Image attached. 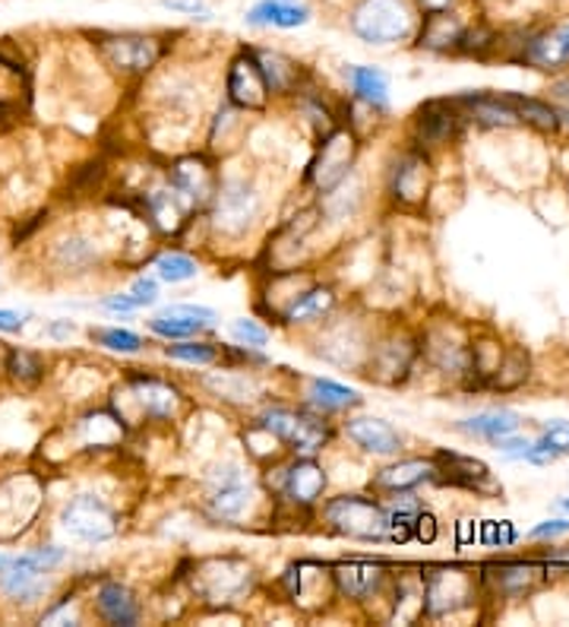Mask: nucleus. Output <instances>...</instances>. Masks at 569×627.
Returning <instances> with one entry per match:
<instances>
[{
	"instance_id": "nucleus-1",
	"label": "nucleus",
	"mask_w": 569,
	"mask_h": 627,
	"mask_svg": "<svg viewBox=\"0 0 569 627\" xmlns=\"http://www.w3.org/2000/svg\"><path fill=\"white\" fill-rule=\"evenodd\" d=\"M270 216V190L256 168H231L222 163V178L215 187L212 203L200 216L203 226V251H241L256 238Z\"/></svg>"
},
{
	"instance_id": "nucleus-2",
	"label": "nucleus",
	"mask_w": 569,
	"mask_h": 627,
	"mask_svg": "<svg viewBox=\"0 0 569 627\" xmlns=\"http://www.w3.org/2000/svg\"><path fill=\"white\" fill-rule=\"evenodd\" d=\"M105 403L130 428V435L149 425H175L187 412H193L190 390L181 380L152 368H127L117 374V380H112L105 394Z\"/></svg>"
},
{
	"instance_id": "nucleus-3",
	"label": "nucleus",
	"mask_w": 569,
	"mask_h": 627,
	"mask_svg": "<svg viewBox=\"0 0 569 627\" xmlns=\"http://www.w3.org/2000/svg\"><path fill=\"white\" fill-rule=\"evenodd\" d=\"M175 581L183 583L187 596L197 603L200 612L231 615L260 593V567L247 555L222 552V555L190 557Z\"/></svg>"
},
{
	"instance_id": "nucleus-4",
	"label": "nucleus",
	"mask_w": 569,
	"mask_h": 627,
	"mask_svg": "<svg viewBox=\"0 0 569 627\" xmlns=\"http://www.w3.org/2000/svg\"><path fill=\"white\" fill-rule=\"evenodd\" d=\"M89 39V48L95 51L98 64L105 73H112L117 83L139 86L146 76L178 51L181 42H175L183 32L171 29H89L83 32Z\"/></svg>"
},
{
	"instance_id": "nucleus-5",
	"label": "nucleus",
	"mask_w": 569,
	"mask_h": 627,
	"mask_svg": "<svg viewBox=\"0 0 569 627\" xmlns=\"http://www.w3.org/2000/svg\"><path fill=\"white\" fill-rule=\"evenodd\" d=\"M377 326L380 324L373 321V314L365 304L341 302L326 321H319L307 333H301V339L307 343V352L323 365L361 374Z\"/></svg>"
},
{
	"instance_id": "nucleus-6",
	"label": "nucleus",
	"mask_w": 569,
	"mask_h": 627,
	"mask_svg": "<svg viewBox=\"0 0 569 627\" xmlns=\"http://www.w3.org/2000/svg\"><path fill=\"white\" fill-rule=\"evenodd\" d=\"M251 418L282 443L288 457H323L339 438V421L304 403L266 399L253 409Z\"/></svg>"
},
{
	"instance_id": "nucleus-7",
	"label": "nucleus",
	"mask_w": 569,
	"mask_h": 627,
	"mask_svg": "<svg viewBox=\"0 0 569 627\" xmlns=\"http://www.w3.org/2000/svg\"><path fill=\"white\" fill-rule=\"evenodd\" d=\"M263 488L273 498V513L292 516H317V508L326 501L333 476L319 457H282L263 466ZM273 520V516H270Z\"/></svg>"
},
{
	"instance_id": "nucleus-8",
	"label": "nucleus",
	"mask_w": 569,
	"mask_h": 627,
	"mask_svg": "<svg viewBox=\"0 0 569 627\" xmlns=\"http://www.w3.org/2000/svg\"><path fill=\"white\" fill-rule=\"evenodd\" d=\"M345 29L367 48H402L414 42L421 13L411 0H345Z\"/></svg>"
},
{
	"instance_id": "nucleus-9",
	"label": "nucleus",
	"mask_w": 569,
	"mask_h": 627,
	"mask_svg": "<svg viewBox=\"0 0 569 627\" xmlns=\"http://www.w3.org/2000/svg\"><path fill=\"white\" fill-rule=\"evenodd\" d=\"M314 520L333 539L358 545H387V508L373 491H339L333 498L326 494Z\"/></svg>"
},
{
	"instance_id": "nucleus-10",
	"label": "nucleus",
	"mask_w": 569,
	"mask_h": 627,
	"mask_svg": "<svg viewBox=\"0 0 569 627\" xmlns=\"http://www.w3.org/2000/svg\"><path fill=\"white\" fill-rule=\"evenodd\" d=\"M112 248L86 226H70L42 244V267L57 282H89L112 267Z\"/></svg>"
},
{
	"instance_id": "nucleus-11",
	"label": "nucleus",
	"mask_w": 569,
	"mask_h": 627,
	"mask_svg": "<svg viewBox=\"0 0 569 627\" xmlns=\"http://www.w3.org/2000/svg\"><path fill=\"white\" fill-rule=\"evenodd\" d=\"M57 530L70 539L73 545H108L124 530V516L117 511L108 494L98 491H76L57 508Z\"/></svg>"
},
{
	"instance_id": "nucleus-12",
	"label": "nucleus",
	"mask_w": 569,
	"mask_h": 627,
	"mask_svg": "<svg viewBox=\"0 0 569 627\" xmlns=\"http://www.w3.org/2000/svg\"><path fill=\"white\" fill-rule=\"evenodd\" d=\"M418 362H421V348H418V333L414 330H405L399 324L377 326L365 368H361L358 377H365L367 384H373V387L399 390L414 377Z\"/></svg>"
},
{
	"instance_id": "nucleus-13",
	"label": "nucleus",
	"mask_w": 569,
	"mask_h": 627,
	"mask_svg": "<svg viewBox=\"0 0 569 627\" xmlns=\"http://www.w3.org/2000/svg\"><path fill=\"white\" fill-rule=\"evenodd\" d=\"M48 504L45 479L35 469L7 472L0 479V545H13L32 533Z\"/></svg>"
},
{
	"instance_id": "nucleus-14",
	"label": "nucleus",
	"mask_w": 569,
	"mask_h": 627,
	"mask_svg": "<svg viewBox=\"0 0 569 627\" xmlns=\"http://www.w3.org/2000/svg\"><path fill=\"white\" fill-rule=\"evenodd\" d=\"M361 153H365V139L341 121L333 134H326L314 143V153H310V159L304 165V175H301V187L310 190L314 197L329 194L361 165Z\"/></svg>"
},
{
	"instance_id": "nucleus-15",
	"label": "nucleus",
	"mask_w": 569,
	"mask_h": 627,
	"mask_svg": "<svg viewBox=\"0 0 569 627\" xmlns=\"http://www.w3.org/2000/svg\"><path fill=\"white\" fill-rule=\"evenodd\" d=\"M421 618H446L478 599L481 574L459 564H421Z\"/></svg>"
},
{
	"instance_id": "nucleus-16",
	"label": "nucleus",
	"mask_w": 569,
	"mask_h": 627,
	"mask_svg": "<svg viewBox=\"0 0 569 627\" xmlns=\"http://www.w3.org/2000/svg\"><path fill=\"white\" fill-rule=\"evenodd\" d=\"M161 175H165L168 187L178 194L183 207L190 209V216H203L206 207L215 197V187L222 178V163L215 156H209L203 146H197V149L171 156L161 168Z\"/></svg>"
},
{
	"instance_id": "nucleus-17",
	"label": "nucleus",
	"mask_w": 569,
	"mask_h": 627,
	"mask_svg": "<svg viewBox=\"0 0 569 627\" xmlns=\"http://www.w3.org/2000/svg\"><path fill=\"white\" fill-rule=\"evenodd\" d=\"M275 586L282 589V599H288L304 615H323L329 612V605L339 603V593L333 583V561L297 557L278 574Z\"/></svg>"
},
{
	"instance_id": "nucleus-18",
	"label": "nucleus",
	"mask_w": 569,
	"mask_h": 627,
	"mask_svg": "<svg viewBox=\"0 0 569 627\" xmlns=\"http://www.w3.org/2000/svg\"><path fill=\"white\" fill-rule=\"evenodd\" d=\"M433 156L414 149V146H402L389 156L387 168H383V194L396 209L402 212H418L428 203L433 187Z\"/></svg>"
},
{
	"instance_id": "nucleus-19",
	"label": "nucleus",
	"mask_w": 569,
	"mask_h": 627,
	"mask_svg": "<svg viewBox=\"0 0 569 627\" xmlns=\"http://www.w3.org/2000/svg\"><path fill=\"white\" fill-rule=\"evenodd\" d=\"M206 516L219 526H251V523H270L273 516V498L260 479H244L234 485L209 488L203 501Z\"/></svg>"
},
{
	"instance_id": "nucleus-20",
	"label": "nucleus",
	"mask_w": 569,
	"mask_h": 627,
	"mask_svg": "<svg viewBox=\"0 0 569 627\" xmlns=\"http://www.w3.org/2000/svg\"><path fill=\"white\" fill-rule=\"evenodd\" d=\"M222 98L244 115L270 117L275 102L251 45H238L222 61Z\"/></svg>"
},
{
	"instance_id": "nucleus-21",
	"label": "nucleus",
	"mask_w": 569,
	"mask_h": 627,
	"mask_svg": "<svg viewBox=\"0 0 569 627\" xmlns=\"http://www.w3.org/2000/svg\"><path fill=\"white\" fill-rule=\"evenodd\" d=\"M396 564L383 557H339L333 561V583L339 603L367 608L373 603H389V589L396 581Z\"/></svg>"
},
{
	"instance_id": "nucleus-22",
	"label": "nucleus",
	"mask_w": 569,
	"mask_h": 627,
	"mask_svg": "<svg viewBox=\"0 0 569 627\" xmlns=\"http://www.w3.org/2000/svg\"><path fill=\"white\" fill-rule=\"evenodd\" d=\"M193 387L225 409H256L260 403L270 399L266 380L260 377V372L234 365H212V372L197 374Z\"/></svg>"
},
{
	"instance_id": "nucleus-23",
	"label": "nucleus",
	"mask_w": 569,
	"mask_h": 627,
	"mask_svg": "<svg viewBox=\"0 0 569 627\" xmlns=\"http://www.w3.org/2000/svg\"><path fill=\"white\" fill-rule=\"evenodd\" d=\"M462 127H465V115L459 112L453 98H431L411 112L409 146L433 156L440 149H450L455 139L462 137Z\"/></svg>"
},
{
	"instance_id": "nucleus-24",
	"label": "nucleus",
	"mask_w": 569,
	"mask_h": 627,
	"mask_svg": "<svg viewBox=\"0 0 569 627\" xmlns=\"http://www.w3.org/2000/svg\"><path fill=\"white\" fill-rule=\"evenodd\" d=\"M339 438H345L361 457H370V460H392L405 453V435L387 418L370 416L361 409L339 418Z\"/></svg>"
},
{
	"instance_id": "nucleus-25",
	"label": "nucleus",
	"mask_w": 569,
	"mask_h": 627,
	"mask_svg": "<svg viewBox=\"0 0 569 627\" xmlns=\"http://www.w3.org/2000/svg\"><path fill=\"white\" fill-rule=\"evenodd\" d=\"M222 324V314L209 304H165L159 311H152L143 326L149 336H156L161 343H175V339H193V336H209L215 326Z\"/></svg>"
},
{
	"instance_id": "nucleus-26",
	"label": "nucleus",
	"mask_w": 569,
	"mask_h": 627,
	"mask_svg": "<svg viewBox=\"0 0 569 627\" xmlns=\"http://www.w3.org/2000/svg\"><path fill=\"white\" fill-rule=\"evenodd\" d=\"M418 348H421V362L431 365L433 372L465 380L472 362V339L465 336V330H459L455 324L428 326L424 333H418Z\"/></svg>"
},
{
	"instance_id": "nucleus-27",
	"label": "nucleus",
	"mask_w": 569,
	"mask_h": 627,
	"mask_svg": "<svg viewBox=\"0 0 569 627\" xmlns=\"http://www.w3.org/2000/svg\"><path fill=\"white\" fill-rule=\"evenodd\" d=\"M247 137H251V124L247 115L234 105H228L225 98H219L212 105V112L206 117L203 127V146L209 156H215L219 163L234 159L247 149Z\"/></svg>"
},
{
	"instance_id": "nucleus-28",
	"label": "nucleus",
	"mask_w": 569,
	"mask_h": 627,
	"mask_svg": "<svg viewBox=\"0 0 569 627\" xmlns=\"http://www.w3.org/2000/svg\"><path fill=\"white\" fill-rule=\"evenodd\" d=\"M253 48V58H256V64L263 70V80H266V86H270V95H273L275 105H288L295 93L314 76V70L307 67L301 58L295 54H288V51H282V48H273V45H251Z\"/></svg>"
},
{
	"instance_id": "nucleus-29",
	"label": "nucleus",
	"mask_w": 569,
	"mask_h": 627,
	"mask_svg": "<svg viewBox=\"0 0 569 627\" xmlns=\"http://www.w3.org/2000/svg\"><path fill=\"white\" fill-rule=\"evenodd\" d=\"M89 612L105 625L137 627L146 615V603L139 599V593L127 581L105 577V581L92 586Z\"/></svg>"
},
{
	"instance_id": "nucleus-30",
	"label": "nucleus",
	"mask_w": 569,
	"mask_h": 627,
	"mask_svg": "<svg viewBox=\"0 0 569 627\" xmlns=\"http://www.w3.org/2000/svg\"><path fill=\"white\" fill-rule=\"evenodd\" d=\"M345 302L339 292V285L333 279L317 276L295 302L288 304L278 317V330H292V333H307L310 326H317L319 321H326L339 304Z\"/></svg>"
},
{
	"instance_id": "nucleus-31",
	"label": "nucleus",
	"mask_w": 569,
	"mask_h": 627,
	"mask_svg": "<svg viewBox=\"0 0 569 627\" xmlns=\"http://www.w3.org/2000/svg\"><path fill=\"white\" fill-rule=\"evenodd\" d=\"M421 485H436L433 457H392L367 476V488L377 498H387L396 491H418Z\"/></svg>"
},
{
	"instance_id": "nucleus-32",
	"label": "nucleus",
	"mask_w": 569,
	"mask_h": 627,
	"mask_svg": "<svg viewBox=\"0 0 569 627\" xmlns=\"http://www.w3.org/2000/svg\"><path fill=\"white\" fill-rule=\"evenodd\" d=\"M297 403L317 409L323 416L341 418L355 409H365V396L361 390L333 380V377H323V374H310V377H297Z\"/></svg>"
},
{
	"instance_id": "nucleus-33",
	"label": "nucleus",
	"mask_w": 569,
	"mask_h": 627,
	"mask_svg": "<svg viewBox=\"0 0 569 627\" xmlns=\"http://www.w3.org/2000/svg\"><path fill=\"white\" fill-rule=\"evenodd\" d=\"M545 564L535 561H500L481 567V589L503 599H519L535 593L545 583Z\"/></svg>"
},
{
	"instance_id": "nucleus-34",
	"label": "nucleus",
	"mask_w": 569,
	"mask_h": 627,
	"mask_svg": "<svg viewBox=\"0 0 569 627\" xmlns=\"http://www.w3.org/2000/svg\"><path fill=\"white\" fill-rule=\"evenodd\" d=\"M519 51L513 54V61L528 64V67L560 70L569 64V23L550 25V29H535L525 32L519 42Z\"/></svg>"
},
{
	"instance_id": "nucleus-35",
	"label": "nucleus",
	"mask_w": 569,
	"mask_h": 627,
	"mask_svg": "<svg viewBox=\"0 0 569 627\" xmlns=\"http://www.w3.org/2000/svg\"><path fill=\"white\" fill-rule=\"evenodd\" d=\"M468 25H472V20L462 17L455 7L440 10V13H428V17H421L411 45L418 51H428V54H459Z\"/></svg>"
},
{
	"instance_id": "nucleus-36",
	"label": "nucleus",
	"mask_w": 569,
	"mask_h": 627,
	"mask_svg": "<svg viewBox=\"0 0 569 627\" xmlns=\"http://www.w3.org/2000/svg\"><path fill=\"white\" fill-rule=\"evenodd\" d=\"M436 460V485H453L475 491V494H500V485L491 476V466L475 457H462V453H433Z\"/></svg>"
},
{
	"instance_id": "nucleus-37",
	"label": "nucleus",
	"mask_w": 569,
	"mask_h": 627,
	"mask_svg": "<svg viewBox=\"0 0 569 627\" xmlns=\"http://www.w3.org/2000/svg\"><path fill=\"white\" fill-rule=\"evenodd\" d=\"M465 121L478 124V127H494V130H509V127H523V121L516 115V108L509 105V98L500 93H465L453 98Z\"/></svg>"
},
{
	"instance_id": "nucleus-38",
	"label": "nucleus",
	"mask_w": 569,
	"mask_h": 627,
	"mask_svg": "<svg viewBox=\"0 0 569 627\" xmlns=\"http://www.w3.org/2000/svg\"><path fill=\"white\" fill-rule=\"evenodd\" d=\"M341 80H345V90L355 102L370 105L373 112L389 115V76L387 70L373 67V64H345L341 67Z\"/></svg>"
},
{
	"instance_id": "nucleus-39",
	"label": "nucleus",
	"mask_w": 569,
	"mask_h": 627,
	"mask_svg": "<svg viewBox=\"0 0 569 627\" xmlns=\"http://www.w3.org/2000/svg\"><path fill=\"white\" fill-rule=\"evenodd\" d=\"M57 583H54V574H42V571H25V567H10L0 574V596L7 603L23 605V608H32V605L48 603L54 596Z\"/></svg>"
},
{
	"instance_id": "nucleus-40",
	"label": "nucleus",
	"mask_w": 569,
	"mask_h": 627,
	"mask_svg": "<svg viewBox=\"0 0 569 627\" xmlns=\"http://www.w3.org/2000/svg\"><path fill=\"white\" fill-rule=\"evenodd\" d=\"M310 20H314V7L297 0H256L244 13V23L251 29H282V32L301 29Z\"/></svg>"
},
{
	"instance_id": "nucleus-41",
	"label": "nucleus",
	"mask_w": 569,
	"mask_h": 627,
	"mask_svg": "<svg viewBox=\"0 0 569 627\" xmlns=\"http://www.w3.org/2000/svg\"><path fill=\"white\" fill-rule=\"evenodd\" d=\"M3 377L20 387V390H35L42 387L48 377V358L35 348H23V346H7V355H3Z\"/></svg>"
},
{
	"instance_id": "nucleus-42",
	"label": "nucleus",
	"mask_w": 569,
	"mask_h": 627,
	"mask_svg": "<svg viewBox=\"0 0 569 627\" xmlns=\"http://www.w3.org/2000/svg\"><path fill=\"white\" fill-rule=\"evenodd\" d=\"M523 425V416L513 412V409H487V412H478V416L465 418L455 425V431L468 435V438H478V441H500L506 435H516Z\"/></svg>"
},
{
	"instance_id": "nucleus-43",
	"label": "nucleus",
	"mask_w": 569,
	"mask_h": 627,
	"mask_svg": "<svg viewBox=\"0 0 569 627\" xmlns=\"http://www.w3.org/2000/svg\"><path fill=\"white\" fill-rule=\"evenodd\" d=\"M161 358L175 365H190V368H212L222 362V343L193 336V339H175L161 346Z\"/></svg>"
},
{
	"instance_id": "nucleus-44",
	"label": "nucleus",
	"mask_w": 569,
	"mask_h": 627,
	"mask_svg": "<svg viewBox=\"0 0 569 627\" xmlns=\"http://www.w3.org/2000/svg\"><path fill=\"white\" fill-rule=\"evenodd\" d=\"M149 267L156 270V279L165 282V285H183V282H193L203 273L200 257L183 251V248H168V251L152 254L149 257Z\"/></svg>"
},
{
	"instance_id": "nucleus-45",
	"label": "nucleus",
	"mask_w": 569,
	"mask_h": 627,
	"mask_svg": "<svg viewBox=\"0 0 569 627\" xmlns=\"http://www.w3.org/2000/svg\"><path fill=\"white\" fill-rule=\"evenodd\" d=\"M525 380H528V352L525 348H503L500 365L487 377L484 390L509 394V390H519Z\"/></svg>"
},
{
	"instance_id": "nucleus-46",
	"label": "nucleus",
	"mask_w": 569,
	"mask_h": 627,
	"mask_svg": "<svg viewBox=\"0 0 569 627\" xmlns=\"http://www.w3.org/2000/svg\"><path fill=\"white\" fill-rule=\"evenodd\" d=\"M86 336L92 346L114 352V355H143L149 348V343L127 326H89Z\"/></svg>"
},
{
	"instance_id": "nucleus-47",
	"label": "nucleus",
	"mask_w": 569,
	"mask_h": 627,
	"mask_svg": "<svg viewBox=\"0 0 569 627\" xmlns=\"http://www.w3.org/2000/svg\"><path fill=\"white\" fill-rule=\"evenodd\" d=\"M506 98H509V105L516 108L519 121L528 124V127H538V130H545V134H557V130L563 127L560 112H557L550 102H541V98H531V95H516V93H506Z\"/></svg>"
},
{
	"instance_id": "nucleus-48",
	"label": "nucleus",
	"mask_w": 569,
	"mask_h": 627,
	"mask_svg": "<svg viewBox=\"0 0 569 627\" xmlns=\"http://www.w3.org/2000/svg\"><path fill=\"white\" fill-rule=\"evenodd\" d=\"M560 457H569V425L567 421L550 425L538 441L528 443V450L523 453V460H528V463H538V466L557 463Z\"/></svg>"
},
{
	"instance_id": "nucleus-49",
	"label": "nucleus",
	"mask_w": 569,
	"mask_h": 627,
	"mask_svg": "<svg viewBox=\"0 0 569 627\" xmlns=\"http://www.w3.org/2000/svg\"><path fill=\"white\" fill-rule=\"evenodd\" d=\"M70 552L64 545H35V548H25V552H17L10 555V567H25V571H42V574H57L64 564H67ZM7 567V571H10Z\"/></svg>"
},
{
	"instance_id": "nucleus-50",
	"label": "nucleus",
	"mask_w": 569,
	"mask_h": 627,
	"mask_svg": "<svg viewBox=\"0 0 569 627\" xmlns=\"http://www.w3.org/2000/svg\"><path fill=\"white\" fill-rule=\"evenodd\" d=\"M228 336L234 346H247V348H266L273 343V330L266 324H260L256 317H234L228 324Z\"/></svg>"
},
{
	"instance_id": "nucleus-51",
	"label": "nucleus",
	"mask_w": 569,
	"mask_h": 627,
	"mask_svg": "<svg viewBox=\"0 0 569 627\" xmlns=\"http://www.w3.org/2000/svg\"><path fill=\"white\" fill-rule=\"evenodd\" d=\"M161 10L168 13H181L187 20H197V23H209L212 20V7L206 0H159Z\"/></svg>"
},
{
	"instance_id": "nucleus-52",
	"label": "nucleus",
	"mask_w": 569,
	"mask_h": 627,
	"mask_svg": "<svg viewBox=\"0 0 569 627\" xmlns=\"http://www.w3.org/2000/svg\"><path fill=\"white\" fill-rule=\"evenodd\" d=\"M134 299H137V304L146 311V307H152V304L159 302V279L156 276H134L130 279V289H127Z\"/></svg>"
},
{
	"instance_id": "nucleus-53",
	"label": "nucleus",
	"mask_w": 569,
	"mask_h": 627,
	"mask_svg": "<svg viewBox=\"0 0 569 627\" xmlns=\"http://www.w3.org/2000/svg\"><path fill=\"white\" fill-rule=\"evenodd\" d=\"M98 311L105 314H117V317H130V314H139L143 307L137 304V299L130 292H112L98 302Z\"/></svg>"
},
{
	"instance_id": "nucleus-54",
	"label": "nucleus",
	"mask_w": 569,
	"mask_h": 627,
	"mask_svg": "<svg viewBox=\"0 0 569 627\" xmlns=\"http://www.w3.org/2000/svg\"><path fill=\"white\" fill-rule=\"evenodd\" d=\"M436 533H440V523L428 508L414 516V526H411V542H421V545H433L436 542Z\"/></svg>"
},
{
	"instance_id": "nucleus-55",
	"label": "nucleus",
	"mask_w": 569,
	"mask_h": 627,
	"mask_svg": "<svg viewBox=\"0 0 569 627\" xmlns=\"http://www.w3.org/2000/svg\"><path fill=\"white\" fill-rule=\"evenodd\" d=\"M513 539H516V530H513V526H509V523H500V526H497V523H484V533H481V542H484V545H509V542H513Z\"/></svg>"
},
{
	"instance_id": "nucleus-56",
	"label": "nucleus",
	"mask_w": 569,
	"mask_h": 627,
	"mask_svg": "<svg viewBox=\"0 0 569 627\" xmlns=\"http://www.w3.org/2000/svg\"><path fill=\"white\" fill-rule=\"evenodd\" d=\"M42 333H45L48 339H54V343H64V339L80 333V324H76V321H51V324H45Z\"/></svg>"
},
{
	"instance_id": "nucleus-57",
	"label": "nucleus",
	"mask_w": 569,
	"mask_h": 627,
	"mask_svg": "<svg viewBox=\"0 0 569 627\" xmlns=\"http://www.w3.org/2000/svg\"><path fill=\"white\" fill-rule=\"evenodd\" d=\"M29 314L23 311H10V307H0V333H23Z\"/></svg>"
},
{
	"instance_id": "nucleus-58",
	"label": "nucleus",
	"mask_w": 569,
	"mask_h": 627,
	"mask_svg": "<svg viewBox=\"0 0 569 627\" xmlns=\"http://www.w3.org/2000/svg\"><path fill=\"white\" fill-rule=\"evenodd\" d=\"M569 533V520H547L541 526H535L528 539H554V535H567Z\"/></svg>"
},
{
	"instance_id": "nucleus-59",
	"label": "nucleus",
	"mask_w": 569,
	"mask_h": 627,
	"mask_svg": "<svg viewBox=\"0 0 569 627\" xmlns=\"http://www.w3.org/2000/svg\"><path fill=\"white\" fill-rule=\"evenodd\" d=\"M414 7H418V13L421 17H428V13H440V10H450L455 7V0H411Z\"/></svg>"
},
{
	"instance_id": "nucleus-60",
	"label": "nucleus",
	"mask_w": 569,
	"mask_h": 627,
	"mask_svg": "<svg viewBox=\"0 0 569 627\" xmlns=\"http://www.w3.org/2000/svg\"><path fill=\"white\" fill-rule=\"evenodd\" d=\"M550 93L557 95V98H563V102H569V76H560V80L550 86Z\"/></svg>"
},
{
	"instance_id": "nucleus-61",
	"label": "nucleus",
	"mask_w": 569,
	"mask_h": 627,
	"mask_svg": "<svg viewBox=\"0 0 569 627\" xmlns=\"http://www.w3.org/2000/svg\"><path fill=\"white\" fill-rule=\"evenodd\" d=\"M557 508H560V511H569V498H563V501H557Z\"/></svg>"
},
{
	"instance_id": "nucleus-62",
	"label": "nucleus",
	"mask_w": 569,
	"mask_h": 627,
	"mask_svg": "<svg viewBox=\"0 0 569 627\" xmlns=\"http://www.w3.org/2000/svg\"><path fill=\"white\" fill-rule=\"evenodd\" d=\"M560 121H563V124L569 127V108H563V112H560Z\"/></svg>"
}]
</instances>
